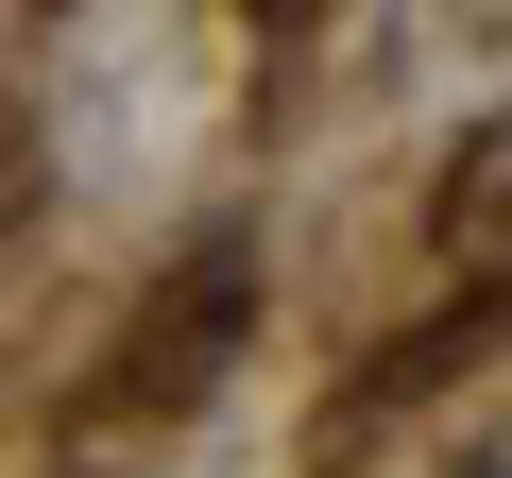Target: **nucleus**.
Masks as SVG:
<instances>
[{
	"mask_svg": "<svg viewBox=\"0 0 512 478\" xmlns=\"http://www.w3.org/2000/svg\"><path fill=\"white\" fill-rule=\"evenodd\" d=\"M444 205H461V239H512V120H495V137L444 171Z\"/></svg>",
	"mask_w": 512,
	"mask_h": 478,
	"instance_id": "f257e3e1",
	"label": "nucleus"
}]
</instances>
